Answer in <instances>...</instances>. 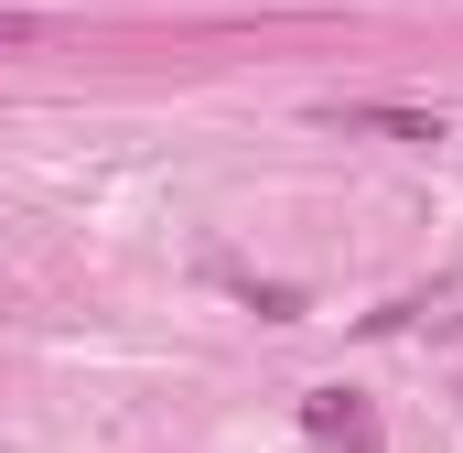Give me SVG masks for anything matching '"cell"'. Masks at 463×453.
<instances>
[{
	"label": "cell",
	"instance_id": "cell-2",
	"mask_svg": "<svg viewBox=\"0 0 463 453\" xmlns=\"http://www.w3.org/2000/svg\"><path fill=\"white\" fill-rule=\"evenodd\" d=\"M335 130H366V140H442V109H388V98H335Z\"/></svg>",
	"mask_w": 463,
	"mask_h": 453
},
{
	"label": "cell",
	"instance_id": "cell-4",
	"mask_svg": "<svg viewBox=\"0 0 463 453\" xmlns=\"http://www.w3.org/2000/svg\"><path fill=\"white\" fill-rule=\"evenodd\" d=\"M11 43H43V22H33V11H0V54H11Z\"/></svg>",
	"mask_w": 463,
	"mask_h": 453
},
{
	"label": "cell",
	"instance_id": "cell-1",
	"mask_svg": "<svg viewBox=\"0 0 463 453\" xmlns=\"http://www.w3.org/2000/svg\"><path fill=\"white\" fill-rule=\"evenodd\" d=\"M302 432H313L324 453H377V443H388L377 410H366L355 389H302Z\"/></svg>",
	"mask_w": 463,
	"mask_h": 453
},
{
	"label": "cell",
	"instance_id": "cell-3",
	"mask_svg": "<svg viewBox=\"0 0 463 453\" xmlns=\"http://www.w3.org/2000/svg\"><path fill=\"white\" fill-rule=\"evenodd\" d=\"M216 281H227V292L248 303V313H259V324H302V313H313V303H302L291 281H248V270H216Z\"/></svg>",
	"mask_w": 463,
	"mask_h": 453
}]
</instances>
